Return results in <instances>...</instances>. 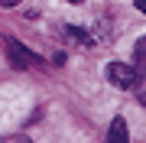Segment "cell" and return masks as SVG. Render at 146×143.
Here are the masks:
<instances>
[{
    "mask_svg": "<svg viewBox=\"0 0 146 143\" xmlns=\"http://www.w3.org/2000/svg\"><path fill=\"white\" fill-rule=\"evenodd\" d=\"M104 75H107L110 85H117V88H136V85H140L136 69H133V65H123V62H110L104 69Z\"/></svg>",
    "mask_w": 146,
    "mask_h": 143,
    "instance_id": "1",
    "label": "cell"
},
{
    "mask_svg": "<svg viewBox=\"0 0 146 143\" xmlns=\"http://www.w3.org/2000/svg\"><path fill=\"white\" fill-rule=\"evenodd\" d=\"M7 55H10V62L20 65V69H33V65H39V55L29 52L20 39H10V43H7Z\"/></svg>",
    "mask_w": 146,
    "mask_h": 143,
    "instance_id": "2",
    "label": "cell"
},
{
    "mask_svg": "<svg viewBox=\"0 0 146 143\" xmlns=\"http://www.w3.org/2000/svg\"><path fill=\"white\" fill-rule=\"evenodd\" d=\"M107 143H130V137H127V120L123 117H114L107 127Z\"/></svg>",
    "mask_w": 146,
    "mask_h": 143,
    "instance_id": "3",
    "label": "cell"
},
{
    "mask_svg": "<svg viewBox=\"0 0 146 143\" xmlns=\"http://www.w3.org/2000/svg\"><path fill=\"white\" fill-rule=\"evenodd\" d=\"M133 69H136V75H146V36H140L133 43Z\"/></svg>",
    "mask_w": 146,
    "mask_h": 143,
    "instance_id": "4",
    "label": "cell"
},
{
    "mask_svg": "<svg viewBox=\"0 0 146 143\" xmlns=\"http://www.w3.org/2000/svg\"><path fill=\"white\" fill-rule=\"evenodd\" d=\"M65 36L68 39H75V43H84V46H91V36L84 29H78V26H65Z\"/></svg>",
    "mask_w": 146,
    "mask_h": 143,
    "instance_id": "5",
    "label": "cell"
},
{
    "mask_svg": "<svg viewBox=\"0 0 146 143\" xmlns=\"http://www.w3.org/2000/svg\"><path fill=\"white\" fill-rule=\"evenodd\" d=\"M133 3H136V10H143V13H146V0H133Z\"/></svg>",
    "mask_w": 146,
    "mask_h": 143,
    "instance_id": "6",
    "label": "cell"
},
{
    "mask_svg": "<svg viewBox=\"0 0 146 143\" xmlns=\"http://www.w3.org/2000/svg\"><path fill=\"white\" fill-rule=\"evenodd\" d=\"M0 3H3V7H16L20 0H0Z\"/></svg>",
    "mask_w": 146,
    "mask_h": 143,
    "instance_id": "7",
    "label": "cell"
},
{
    "mask_svg": "<svg viewBox=\"0 0 146 143\" xmlns=\"http://www.w3.org/2000/svg\"><path fill=\"white\" fill-rule=\"evenodd\" d=\"M72 3H81V0H72Z\"/></svg>",
    "mask_w": 146,
    "mask_h": 143,
    "instance_id": "8",
    "label": "cell"
}]
</instances>
